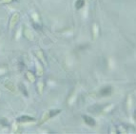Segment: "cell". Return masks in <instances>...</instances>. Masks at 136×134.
Instances as JSON below:
<instances>
[{"label":"cell","mask_w":136,"mask_h":134,"mask_svg":"<svg viewBox=\"0 0 136 134\" xmlns=\"http://www.w3.org/2000/svg\"><path fill=\"white\" fill-rule=\"evenodd\" d=\"M83 4H84V0H78L76 2V8L80 9L81 7H83Z\"/></svg>","instance_id":"5"},{"label":"cell","mask_w":136,"mask_h":134,"mask_svg":"<svg viewBox=\"0 0 136 134\" xmlns=\"http://www.w3.org/2000/svg\"><path fill=\"white\" fill-rule=\"evenodd\" d=\"M5 87L10 90V91H14V86L11 81H7L5 83Z\"/></svg>","instance_id":"1"},{"label":"cell","mask_w":136,"mask_h":134,"mask_svg":"<svg viewBox=\"0 0 136 134\" xmlns=\"http://www.w3.org/2000/svg\"><path fill=\"white\" fill-rule=\"evenodd\" d=\"M14 0H0V3L1 4H8V3L12 2Z\"/></svg>","instance_id":"6"},{"label":"cell","mask_w":136,"mask_h":134,"mask_svg":"<svg viewBox=\"0 0 136 134\" xmlns=\"http://www.w3.org/2000/svg\"><path fill=\"white\" fill-rule=\"evenodd\" d=\"M17 19H18V14H15L12 15V17H11V28H12L14 27V25L15 24V22L17 21Z\"/></svg>","instance_id":"2"},{"label":"cell","mask_w":136,"mask_h":134,"mask_svg":"<svg viewBox=\"0 0 136 134\" xmlns=\"http://www.w3.org/2000/svg\"><path fill=\"white\" fill-rule=\"evenodd\" d=\"M84 120L86 121L87 124H89L90 126H93V125H94V121L92 120V119H89L88 116H85V117H84Z\"/></svg>","instance_id":"4"},{"label":"cell","mask_w":136,"mask_h":134,"mask_svg":"<svg viewBox=\"0 0 136 134\" xmlns=\"http://www.w3.org/2000/svg\"><path fill=\"white\" fill-rule=\"evenodd\" d=\"M34 119L31 117H28V116H22V117H20L18 119L19 122H30V121H33Z\"/></svg>","instance_id":"3"}]
</instances>
